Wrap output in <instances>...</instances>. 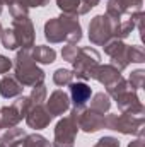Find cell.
Instances as JSON below:
<instances>
[{
  "label": "cell",
  "instance_id": "cell-29",
  "mask_svg": "<svg viewBox=\"0 0 145 147\" xmlns=\"http://www.w3.org/2000/svg\"><path fill=\"white\" fill-rule=\"evenodd\" d=\"M77 53H79V46H77V45H67V46L62 48V57H63V60H67L68 63L73 62V58L77 57Z\"/></svg>",
  "mask_w": 145,
  "mask_h": 147
},
{
  "label": "cell",
  "instance_id": "cell-11",
  "mask_svg": "<svg viewBox=\"0 0 145 147\" xmlns=\"http://www.w3.org/2000/svg\"><path fill=\"white\" fill-rule=\"evenodd\" d=\"M104 53L111 58V65H114L119 72L125 70L130 62V45H125L123 39H109L104 45Z\"/></svg>",
  "mask_w": 145,
  "mask_h": 147
},
{
  "label": "cell",
  "instance_id": "cell-17",
  "mask_svg": "<svg viewBox=\"0 0 145 147\" xmlns=\"http://www.w3.org/2000/svg\"><path fill=\"white\" fill-rule=\"evenodd\" d=\"M24 91V86L14 77V75H3L0 79V96L5 99H12L21 96Z\"/></svg>",
  "mask_w": 145,
  "mask_h": 147
},
{
  "label": "cell",
  "instance_id": "cell-21",
  "mask_svg": "<svg viewBox=\"0 0 145 147\" xmlns=\"http://www.w3.org/2000/svg\"><path fill=\"white\" fill-rule=\"evenodd\" d=\"M21 147H53V142H50L46 137L39 134H29L22 139Z\"/></svg>",
  "mask_w": 145,
  "mask_h": 147
},
{
  "label": "cell",
  "instance_id": "cell-36",
  "mask_svg": "<svg viewBox=\"0 0 145 147\" xmlns=\"http://www.w3.org/2000/svg\"><path fill=\"white\" fill-rule=\"evenodd\" d=\"M2 10H3V2L0 0V14H2Z\"/></svg>",
  "mask_w": 145,
  "mask_h": 147
},
{
  "label": "cell",
  "instance_id": "cell-38",
  "mask_svg": "<svg viewBox=\"0 0 145 147\" xmlns=\"http://www.w3.org/2000/svg\"><path fill=\"white\" fill-rule=\"evenodd\" d=\"M0 128H2V127H0Z\"/></svg>",
  "mask_w": 145,
  "mask_h": 147
},
{
  "label": "cell",
  "instance_id": "cell-5",
  "mask_svg": "<svg viewBox=\"0 0 145 147\" xmlns=\"http://www.w3.org/2000/svg\"><path fill=\"white\" fill-rule=\"evenodd\" d=\"M99 60H101V55L96 48H91V46L79 48V53L72 62L73 77H77L80 80L94 79V72L99 65Z\"/></svg>",
  "mask_w": 145,
  "mask_h": 147
},
{
  "label": "cell",
  "instance_id": "cell-28",
  "mask_svg": "<svg viewBox=\"0 0 145 147\" xmlns=\"http://www.w3.org/2000/svg\"><path fill=\"white\" fill-rule=\"evenodd\" d=\"M9 12H10L12 19H19V17H28L29 9L22 7V5H21V3H17V2H14L12 5H9Z\"/></svg>",
  "mask_w": 145,
  "mask_h": 147
},
{
  "label": "cell",
  "instance_id": "cell-18",
  "mask_svg": "<svg viewBox=\"0 0 145 147\" xmlns=\"http://www.w3.org/2000/svg\"><path fill=\"white\" fill-rule=\"evenodd\" d=\"M26 130L19 127L5 128L3 134H0V147H21L22 139L26 137Z\"/></svg>",
  "mask_w": 145,
  "mask_h": 147
},
{
  "label": "cell",
  "instance_id": "cell-14",
  "mask_svg": "<svg viewBox=\"0 0 145 147\" xmlns=\"http://www.w3.org/2000/svg\"><path fill=\"white\" fill-rule=\"evenodd\" d=\"M51 120H53V116L50 115V111L46 110V106H43V105H33L29 108V111H28V115H26V123L33 130L46 128L51 123Z\"/></svg>",
  "mask_w": 145,
  "mask_h": 147
},
{
  "label": "cell",
  "instance_id": "cell-4",
  "mask_svg": "<svg viewBox=\"0 0 145 147\" xmlns=\"http://www.w3.org/2000/svg\"><path fill=\"white\" fill-rule=\"evenodd\" d=\"M144 115L132 113H108L106 115V128L119 132L123 135H138L144 137Z\"/></svg>",
  "mask_w": 145,
  "mask_h": 147
},
{
  "label": "cell",
  "instance_id": "cell-24",
  "mask_svg": "<svg viewBox=\"0 0 145 147\" xmlns=\"http://www.w3.org/2000/svg\"><path fill=\"white\" fill-rule=\"evenodd\" d=\"M58 9L63 14L68 16H79V9H80V0H56Z\"/></svg>",
  "mask_w": 145,
  "mask_h": 147
},
{
  "label": "cell",
  "instance_id": "cell-10",
  "mask_svg": "<svg viewBox=\"0 0 145 147\" xmlns=\"http://www.w3.org/2000/svg\"><path fill=\"white\" fill-rule=\"evenodd\" d=\"M77 132H79V127L70 115L60 118L56 127H55L53 147H75Z\"/></svg>",
  "mask_w": 145,
  "mask_h": 147
},
{
  "label": "cell",
  "instance_id": "cell-35",
  "mask_svg": "<svg viewBox=\"0 0 145 147\" xmlns=\"http://www.w3.org/2000/svg\"><path fill=\"white\" fill-rule=\"evenodd\" d=\"M3 2V5H12L14 2H17V0H2Z\"/></svg>",
  "mask_w": 145,
  "mask_h": 147
},
{
  "label": "cell",
  "instance_id": "cell-1",
  "mask_svg": "<svg viewBox=\"0 0 145 147\" xmlns=\"http://www.w3.org/2000/svg\"><path fill=\"white\" fill-rule=\"evenodd\" d=\"M44 38L51 45L63 41L67 45H77L82 39V26L79 22V16L62 14L60 17L48 19L44 22Z\"/></svg>",
  "mask_w": 145,
  "mask_h": 147
},
{
  "label": "cell",
  "instance_id": "cell-32",
  "mask_svg": "<svg viewBox=\"0 0 145 147\" xmlns=\"http://www.w3.org/2000/svg\"><path fill=\"white\" fill-rule=\"evenodd\" d=\"M17 3H21L26 9H31V7H44L50 3V0H17Z\"/></svg>",
  "mask_w": 145,
  "mask_h": 147
},
{
  "label": "cell",
  "instance_id": "cell-9",
  "mask_svg": "<svg viewBox=\"0 0 145 147\" xmlns=\"http://www.w3.org/2000/svg\"><path fill=\"white\" fill-rule=\"evenodd\" d=\"M10 29L14 31V36H15V41H17V48L31 50L34 46L36 31H34V24L29 19V16L28 17H19V19H12Z\"/></svg>",
  "mask_w": 145,
  "mask_h": 147
},
{
  "label": "cell",
  "instance_id": "cell-23",
  "mask_svg": "<svg viewBox=\"0 0 145 147\" xmlns=\"http://www.w3.org/2000/svg\"><path fill=\"white\" fill-rule=\"evenodd\" d=\"M46 94H48V89H46L44 82L36 84V86L31 89V94H29L31 105H43V101H46Z\"/></svg>",
  "mask_w": 145,
  "mask_h": 147
},
{
  "label": "cell",
  "instance_id": "cell-22",
  "mask_svg": "<svg viewBox=\"0 0 145 147\" xmlns=\"http://www.w3.org/2000/svg\"><path fill=\"white\" fill-rule=\"evenodd\" d=\"M53 82L60 87H65V86H70L73 82V72L68 69H56L53 74Z\"/></svg>",
  "mask_w": 145,
  "mask_h": 147
},
{
  "label": "cell",
  "instance_id": "cell-34",
  "mask_svg": "<svg viewBox=\"0 0 145 147\" xmlns=\"http://www.w3.org/2000/svg\"><path fill=\"white\" fill-rule=\"evenodd\" d=\"M128 147H145V144H144V137H138L137 140L130 142V144H128Z\"/></svg>",
  "mask_w": 145,
  "mask_h": 147
},
{
  "label": "cell",
  "instance_id": "cell-16",
  "mask_svg": "<svg viewBox=\"0 0 145 147\" xmlns=\"http://www.w3.org/2000/svg\"><path fill=\"white\" fill-rule=\"evenodd\" d=\"M70 103H73V106H85V103L91 99L92 96V89L85 84V82H72L70 86Z\"/></svg>",
  "mask_w": 145,
  "mask_h": 147
},
{
  "label": "cell",
  "instance_id": "cell-13",
  "mask_svg": "<svg viewBox=\"0 0 145 147\" xmlns=\"http://www.w3.org/2000/svg\"><path fill=\"white\" fill-rule=\"evenodd\" d=\"M116 105L121 113H132V115H145V108L140 101V98L137 96V91L128 89L125 92H121L119 96L114 98Z\"/></svg>",
  "mask_w": 145,
  "mask_h": 147
},
{
  "label": "cell",
  "instance_id": "cell-15",
  "mask_svg": "<svg viewBox=\"0 0 145 147\" xmlns=\"http://www.w3.org/2000/svg\"><path fill=\"white\" fill-rule=\"evenodd\" d=\"M68 108H70V96L62 89L53 91L46 99V110L50 111L51 116H62L63 113L68 111Z\"/></svg>",
  "mask_w": 145,
  "mask_h": 147
},
{
  "label": "cell",
  "instance_id": "cell-6",
  "mask_svg": "<svg viewBox=\"0 0 145 147\" xmlns=\"http://www.w3.org/2000/svg\"><path fill=\"white\" fill-rule=\"evenodd\" d=\"M121 21V19H119ZM116 19H111L108 14L96 16L89 24V39L96 46H104L109 39H116V29L118 22Z\"/></svg>",
  "mask_w": 145,
  "mask_h": 147
},
{
  "label": "cell",
  "instance_id": "cell-7",
  "mask_svg": "<svg viewBox=\"0 0 145 147\" xmlns=\"http://www.w3.org/2000/svg\"><path fill=\"white\" fill-rule=\"evenodd\" d=\"M106 115L85 108V106H77V108L73 106V110L70 111V116L75 120L77 127L84 130L85 134H94V132L106 128Z\"/></svg>",
  "mask_w": 145,
  "mask_h": 147
},
{
  "label": "cell",
  "instance_id": "cell-3",
  "mask_svg": "<svg viewBox=\"0 0 145 147\" xmlns=\"http://www.w3.org/2000/svg\"><path fill=\"white\" fill-rule=\"evenodd\" d=\"M94 79L106 87V94H108L109 98H113V99L116 96H119L121 92L132 89L130 84H128V80L111 63H106V65L99 63L97 69H96V72H94Z\"/></svg>",
  "mask_w": 145,
  "mask_h": 147
},
{
  "label": "cell",
  "instance_id": "cell-12",
  "mask_svg": "<svg viewBox=\"0 0 145 147\" xmlns=\"http://www.w3.org/2000/svg\"><path fill=\"white\" fill-rule=\"evenodd\" d=\"M144 0H108V7H106V14L111 19H123L125 16L128 17L133 12L142 10Z\"/></svg>",
  "mask_w": 145,
  "mask_h": 147
},
{
  "label": "cell",
  "instance_id": "cell-2",
  "mask_svg": "<svg viewBox=\"0 0 145 147\" xmlns=\"http://www.w3.org/2000/svg\"><path fill=\"white\" fill-rule=\"evenodd\" d=\"M12 67H14V77L24 87H34L36 84L44 82L46 74L33 60L31 50H19L12 62Z\"/></svg>",
  "mask_w": 145,
  "mask_h": 147
},
{
  "label": "cell",
  "instance_id": "cell-8",
  "mask_svg": "<svg viewBox=\"0 0 145 147\" xmlns=\"http://www.w3.org/2000/svg\"><path fill=\"white\" fill-rule=\"evenodd\" d=\"M31 99L29 96H17V99L10 105V106H2L0 108V127L2 128H12L17 127L22 118H26L28 111L31 108Z\"/></svg>",
  "mask_w": 145,
  "mask_h": 147
},
{
  "label": "cell",
  "instance_id": "cell-33",
  "mask_svg": "<svg viewBox=\"0 0 145 147\" xmlns=\"http://www.w3.org/2000/svg\"><path fill=\"white\" fill-rule=\"evenodd\" d=\"M10 69H12V60L7 58V57H3V55H0V75L7 74Z\"/></svg>",
  "mask_w": 145,
  "mask_h": 147
},
{
  "label": "cell",
  "instance_id": "cell-26",
  "mask_svg": "<svg viewBox=\"0 0 145 147\" xmlns=\"http://www.w3.org/2000/svg\"><path fill=\"white\" fill-rule=\"evenodd\" d=\"M0 41L3 45V48L7 50H17V41H15V36H14V31L10 28L3 29L2 34H0Z\"/></svg>",
  "mask_w": 145,
  "mask_h": 147
},
{
  "label": "cell",
  "instance_id": "cell-19",
  "mask_svg": "<svg viewBox=\"0 0 145 147\" xmlns=\"http://www.w3.org/2000/svg\"><path fill=\"white\" fill-rule=\"evenodd\" d=\"M31 57L36 63H53L56 60V51L51 48V46H46V45H36L31 48Z\"/></svg>",
  "mask_w": 145,
  "mask_h": 147
},
{
  "label": "cell",
  "instance_id": "cell-37",
  "mask_svg": "<svg viewBox=\"0 0 145 147\" xmlns=\"http://www.w3.org/2000/svg\"><path fill=\"white\" fill-rule=\"evenodd\" d=\"M2 31H3V28H2V22H0V34H2Z\"/></svg>",
  "mask_w": 145,
  "mask_h": 147
},
{
  "label": "cell",
  "instance_id": "cell-31",
  "mask_svg": "<svg viewBox=\"0 0 145 147\" xmlns=\"http://www.w3.org/2000/svg\"><path fill=\"white\" fill-rule=\"evenodd\" d=\"M94 147H119V140L116 137H111V135H106L103 139L97 140V144Z\"/></svg>",
  "mask_w": 145,
  "mask_h": 147
},
{
  "label": "cell",
  "instance_id": "cell-27",
  "mask_svg": "<svg viewBox=\"0 0 145 147\" xmlns=\"http://www.w3.org/2000/svg\"><path fill=\"white\" fill-rule=\"evenodd\" d=\"M130 62L132 63H142V62H145V53L140 46L130 45Z\"/></svg>",
  "mask_w": 145,
  "mask_h": 147
},
{
  "label": "cell",
  "instance_id": "cell-30",
  "mask_svg": "<svg viewBox=\"0 0 145 147\" xmlns=\"http://www.w3.org/2000/svg\"><path fill=\"white\" fill-rule=\"evenodd\" d=\"M101 0H80V9H79V16H84L87 12H91V9L97 7Z\"/></svg>",
  "mask_w": 145,
  "mask_h": 147
},
{
  "label": "cell",
  "instance_id": "cell-25",
  "mask_svg": "<svg viewBox=\"0 0 145 147\" xmlns=\"http://www.w3.org/2000/svg\"><path fill=\"white\" fill-rule=\"evenodd\" d=\"M144 82H145V70H142V69L132 72V75L128 77V84H130V87H132L133 91L142 89V87H144Z\"/></svg>",
  "mask_w": 145,
  "mask_h": 147
},
{
  "label": "cell",
  "instance_id": "cell-20",
  "mask_svg": "<svg viewBox=\"0 0 145 147\" xmlns=\"http://www.w3.org/2000/svg\"><path fill=\"white\" fill-rule=\"evenodd\" d=\"M91 110L99 111L103 115L109 113L111 110V98H109L106 92H96L91 99Z\"/></svg>",
  "mask_w": 145,
  "mask_h": 147
}]
</instances>
